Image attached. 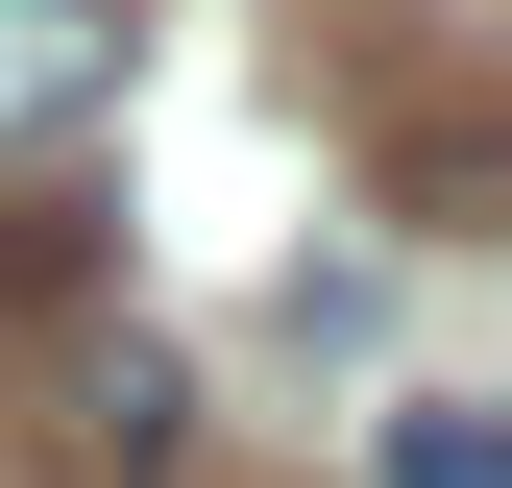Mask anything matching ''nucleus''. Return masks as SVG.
Instances as JSON below:
<instances>
[{"label":"nucleus","mask_w":512,"mask_h":488,"mask_svg":"<svg viewBox=\"0 0 512 488\" xmlns=\"http://www.w3.org/2000/svg\"><path fill=\"white\" fill-rule=\"evenodd\" d=\"M122 98V0H0V147H74Z\"/></svg>","instance_id":"1"},{"label":"nucleus","mask_w":512,"mask_h":488,"mask_svg":"<svg viewBox=\"0 0 512 488\" xmlns=\"http://www.w3.org/2000/svg\"><path fill=\"white\" fill-rule=\"evenodd\" d=\"M391 488H512V440H488V415H439V391H415V415H391Z\"/></svg>","instance_id":"2"}]
</instances>
